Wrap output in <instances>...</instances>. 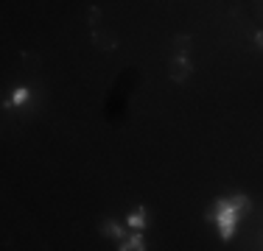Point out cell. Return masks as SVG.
<instances>
[{
	"label": "cell",
	"mask_w": 263,
	"mask_h": 251,
	"mask_svg": "<svg viewBox=\"0 0 263 251\" xmlns=\"http://www.w3.org/2000/svg\"><path fill=\"white\" fill-rule=\"evenodd\" d=\"M143 248H146V246H143V237L137 235V232H132L126 240H121V248H118V251H143Z\"/></svg>",
	"instance_id": "cell-5"
},
{
	"label": "cell",
	"mask_w": 263,
	"mask_h": 251,
	"mask_svg": "<svg viewBox=\"0 0 263 251\" xmlns=\"http://www.w3.org/2000/svg\"><path fill=\"white\" fill-rule=\"evenodd\" d=\"M243 212H249V198H243V196L221 198V201H216L213 210L208 212V221H213L218 226V235H221L224 240H230L233 232H235L238 218H241Z\"/></svg>",
	"instance_id": "cell-1"
},
{
	"label": "cell",
	"mask_w": 263,
	"mask_h": 251,
	"mask_svg": "<svg viewBox=\"0 0 263 251\" xmlns=\"http://www.w3.org/2000/svg\"><path fill=\"white\" fill-rule=\"evenodd\" d=\"M255 42H258V45L263 48V34H258V36H255Z\"/></svg>",
	"instance_id": "cell-9"
},
{
	"label": "cell",
	"mask_w": 263,
	"mask_h": 251,
	"mask_svg": "<svg viewBox=\"0 0 263 251\" xmlns=\"http://www.w3.org/2000/svg\"><path fill=\"white\" fill-rule=\"evenodd\" d=\"M98 232H101L104 237H115V240H126V237H129V232L123 229L121 223H115V221H101Z\"/></svg>",
	"instance_id": "cell-4"
},
{
	"label": "cell",
	"mask_w": 263,
	"mask_h": 251,
	"mask_svg": "<svg viewBox=\"0 0 263 251\" xmlns=\"http://www.w3.org/2000/svg\"><path fill=\"white\" fill-rule=\"evenodd\" d=\"M174 45L179 48L177 56H187V48H191V36H177V39H174Z\"/></svg>",
	"instance_id": "cell-7"
},
{
	"label": "cell",
	"mask_w": 263,
	"mask_h": 251,
	"mask_svg": "<svg viewBox=\"0 0 263 251\" xmlns=\"http://www.w3.org/2000/svg\"><path fill=\"white\" fill-rule=\"evenodd\" d=\"M168 73H171V81H177V84H182L187 81V75L193 73V65L187 56H174L171 65H168Z\"/></svg>",
	"instance_id": "cell-2"
},
{
	"label": "cell",
	"mask_w": 263,
	"mask_h": 251,
	"mask_svg": "<svg viewBox=\"0 0 263 251\" xmlns=\"http://www.w3.org/2000/svg\"><path fill=\"white\" fill-rule=\"evenodd\" d=\"M26 100H28V90H26V87H20V90L11 95V103H26Z\"/></svg>",
	"instance_id": "cell-8"
},
{
	"label": "cell",
	"mask_w": 263,
	"mask_h": 251,
	"mask_svg": "<svg viewBox=\"0 0 263 251\" xmlns=\"http://www.w3.org/2000/svg\"><path fill=\"white\" fill-rule=\"evenodd\" d=\"M129 226H135V232H137V235H140V229H143V226H146V210H137L135 215L129 218Z\"/></svg>",
	"instance_id": "cell-6"
},
{
	"label": "cell",
	"mask_w": 263,
	"mask_h": 251,
	"mask_svg": "<svg viewBox=\"0 0 263 251\" xmlns=\"http://www.w3.org/2000/svg\"><path fill=\"white\" fill-rule=\"evenodd\" d=\"M92 42H96L98 50H115L118 48V36L112 34V31H104V28H96V34H92Z\"/></svg>",
	"instance_id": "cell-3"
}]
</instances>
